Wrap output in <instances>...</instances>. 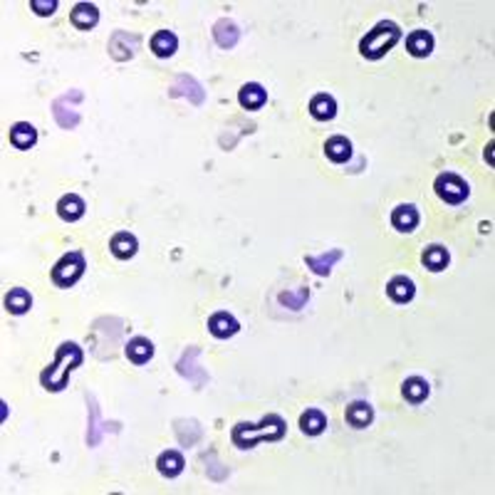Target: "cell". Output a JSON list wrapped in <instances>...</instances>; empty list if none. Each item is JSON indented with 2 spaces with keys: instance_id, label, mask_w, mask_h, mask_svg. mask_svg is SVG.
I'll list each match as a JSON object with an SVG mask.
<instances>
[{
  "instance_id": "cell-1",
  "label": "cell",
  "mask_w": 495,
  "mask_h": 495,
  "mask_svg": "<svg viewBox=\"0 0 495 495\" xmlns=\"http://www.w3.org/2000/svg\"><path fill=\"white\" fill-rule=\"evenodd\" d=\"M80 364H82V349L77 344H72V342H64L57 349V354H55V362L43 372L40 382H43V386L48 391H62L67 386L69 372L77 369Z\"/></svg>"
},
{
  "instance_id": "cell-2",
  "label": "cell",
  "mask_w": 495,
  "mask_h": 495,
  "mask_svg": "<svg viewBox=\"0 0 495 495\" xmlns=\"http://www.w3.org/2000/svg\"><path fill=\"white\" fill-rule=\"evenodd\" d=\"M285 436V421L277 414H267L260 424H238L233 428V443L238 448H253L260 441H280Z\"/></svg>"
},
{
  "instance_id": "cell-3",
  "label": "cell",
  "mask_w": 495,
  "mask_h": 495,
  "mask_svg": "<svg viewBox=\"0 0 495 495\" xmlns=\"http://www.w3.org/2000/svg\"><path fill=\"white\" fill-rule=\"evenodd\" d=\"M399 40H401L399 25L391 20H382L374 30H369L362 38V43H359V53H362V57H367V60H382L389 50L399 43Z\"/></svg>"
},
{
  "instance_id": "cell-4",
  "label": "cell",
  "mask_w": 495,
  "mask_h": 495,
  "mask_svg": "<svg viewBox=\"0 0 495 495\" xmlns=\"http://www.w3.org/2000/svg\"><path fill=\"white\" fill-rule=\"evenodd\" d=\"M82 275H85V256L77 251L62 256L57 265L53 267V282L57 288H72Z\"/></svg>"
},
{
  "instance_id": "cell-5",
  "label": "cell",
  "mask_w": 495,
  "mask_h": 495,
  "mask_svg": "<svg viewBox=\"0 0 495 495\" xmlns=\"http://www.w3.org/2000/svg\"><path fill=\"white\" fill-rule=\"evenodd\" d=\"M433 191L441 201H446L448 206H458V203H463L468 198L470 188L468 183L461 179L458 174H441L433 181Z\"/></svg>"
},
{
  "instance_id": "cell-6",
  "label": "cell",
  "mask_w": 495,
  "mask_h": 495,
  "mask_svg": "<svg viewBox=\"0 0 495 495\" xmlns=\"http://www.w3.org/2000/svg\"><path fill=\"white\" fill-rule=\"evenodd\" d=\"M238 330H240L238 320L228 312H216L214 317L208 320V332L214 337H218V340H228V337H233Z\"/></svg>"
},
{
  "instance_id": "cell-7",
  "label": "cell",
  "mask_w": 495,
  "mask_h": 495,
  "mask_svg": "<svg viewBox=\"0 0 495 495\" xmlns=\"http://www.w3.org/2000/svg\"><path fill=\"white\" fill-rule=\"evenodd\" d=\"M386 295L394 300L396 305H406V302H411V300H414L416 288H414V282H411L406 275H396V277H391V280H389Z\"/></svg>"
},
{
  "instance_id": "cell-8",
  "label": "cell",
  "mask_w": 495,
  "mask_h": 495,
  "mask_svg": "<svg viewBox=\"0 0 495 495\" xmlns=\"http://www.w3.org/2000/svg\"><path fill=\"white\" fill-rule=\"evenodd\" d=\"M57 214L67 223H75V221H80L85 216V201L80 196H75V193H67V196H62L57 201Z\"/></svg>"
},
{
  "instance_id": "cell-9",
  "label": "cell",
  "mask_w": 495,
  "mask_h": 495,
  "mask_svg": "<svg viewBox=\"0 0 495 495\" xmlns=\"http://www.w3.org/2000/svg\"><path fill=\"white\" fill-rule=\"evenodd\" d=\"M391 225H394L399 233H411V230L419 225V211H416L411 203L396 206L394 214H391Z\"/></svg>"
},
{
  "instance_id": "cell-10",
  "label": "cell",
  "mask_w": 495,
  "mask_h": 495,
  "mask_svg": "<svg viewBox=\"0 0 495 495\" xmlns=\"http://www.w3.org/2000/svg\"><path fill=\"white\" fill-rule=\"evenodd\" d=\"M406 50L414 57H428L433 50V35L428 30H414L406 38Z\"/></svg>"
},
{
  "instance_id": "cell-11",
  "label": "cell",
  "mask_w": 495,
  "mask_h": 495,
  "mask_svg": "<svg viewBox=\"0 0 495 495\" xmlns=\"http://www.w3.org/2000/svg\"><path fill=\"white\" fill-rule=\"evenodd\" d=\"M238 102L243 104V109H251V112H256V109H260L263 104L267 102V92L263 90L258 82H248V85H243V90H240Z\"/></svg>"
},
{
  "instance_id": "cell-12",
  "label": "cell",
  "mask_w": 495,
  "mask_h": 495,
  "mask_svg": "<svg viewBox=\"0 0 495 495\" xmlns=\"http://www.w3.org/2000/svg\"><path fill=\"white\" fill-rule=\"evenodd\" d=\"M69 18H72V25L77 30H92L99 22V11L92 3H80V6H75V11H72Z\"/></svg>"
},
{
  "instance_id": "cell-13",
  "label": "cell",
  "mask_w": 495,
  "mask_h": 495,
  "mask_svg": "<svg viewBox=\"0 0 495 495\" xmlns=\"http://www.w3.org/2000/svg\"><path fill=\"white\" fill-rule=\"evenodd\" d=\"M137 248H139L137 238H134L132 233H127V230L117 233L112 238V243H109V251H112V256L119 258V260H129V258H134Z\"/></svg>"
},
{
  "instance_id": "cell-14",
  "label": "cell",
  "mask_w": 495,
  "mask_h": 495,
  "mask_svg": "<svg viewBox=\"0 0 495 495\" xmlns=\"http://www.w3.org/2000/svg\"><path fill=\"white\" fill-rule=\"evenodd\" d=\"M35 141H38V132H35V127L27 122H18L15 127L11 129V144L15 146V149H32L35 146Z\"/></svg>"
},
{
  "instance_id": "cell-15",
  "label": "cell",
  "mask_w": 495,
  "mask_h": 495,
  "mask_svg": "<svg viewBox=\"0 0 495 495\" xmlns=\"http://www.w3.org/2000/svg\"><path fill=\"white\" fill-rule=\"evenodd\" d=\"M344 416L351 428H367L374 419V409L369 404H364V401H354V404H349Z\"/></svg>"
},
{
  "instance_id": "cell-16",
  "label": "cell",
  "mask_w": 495,
  "mask_h": 495,
  "mask_svg": "<svg viewBox=\"0 0 495 495\" xmlns=\"http://www.w3.org/2000/svg\"><path fill=\"white\" fill-rule=\"evenodd\" d=\"M309 114H312L317 122H330L337 114V102L330 95H317L309 102Z\"/></svg>"
},
{
  "instance_id": "cell-17",
  "label": "cell",
  "mask_w": 495,
  "mask_h": 495,
  "mask_svg": "<svg viewBox=\"0 0 495 495\" xmlns=\"http://www.w3.org/2000/svg\"><path fill=\"white\" fill-rule=\"evenodd\" d=\"M183 466H186V461H183V456L179 451H164L159 456V461H156V468L166 478H176L183 470Z\"/></svg>"
},
{
  "instance_id": "cell-18",
  "label": "cell",
  "mask_w": 495,
  "mask_h": 495,
  "mask_svg": "<svg viewBox=\"0 0 495 495\" xmlns=\"http://www.w3.org/2000/svg\"><path fill=\"white\" fill-rule=\"evenodd\" d=\"M127 357L134 364H146L154 357V344L149 340H144V337H134L127 344Z\"/></svg>"
},
{
  "instance_id": "cell-19",
  "label": "cell",
  "mask_w": 495,
  "mask_h": 495,
  "mask_svg": "<svg viewBox=\"0 0 495 495\" xmlns=\"http://www.w3.org/2000/svg\"><path fill=\"white\" fill-rule=\"evenodd\" d=\"M300 428H302V433H307V436H320L327 428L325 414H322L320 409H307L300 416Z\"/></svg>"
},
{
  "instance_id": "cell-20",
  "label": "cell",
  "mask_w": 495,
  "mask_h": 495,
  "mask_svg": "<svg viewBox=\"0 0 495 495\" xmlns=\"http://www.w3.org/2000/svg\"><path fill=\"white\" fill-rule=\"evenodd\" d=\"M176 48H179V40H176V35L171 30H159L151 38V53L156 57H171L176 53Z\"/></svg>"
},
{
  "instance_id": "cell-21",
  "label": "cell",
  "mask_w": 495,
  "mask_h": 495,
  "mask_svg": "<svg viewBox=\"0 0 495 495\" xmlns=\"http://www.w3.org/2000/svg\"><path fill=\"white\" fill-rule=\"evenodd\" d=\"M325 154H327V159L335 161V164H344V161H349V156H351L349 139H344V137H332V139H327Z\"/></svg>"
},
{
  "instance_id": "cell-22",
  "label": "cell",
  "mask_w": 495,
  "mask_h": 495,
  "mask_svg": "<svg viewBox=\"0 0 495 495\" xmlns=\"http://www.w3.org/2000/svg\"><path fill=\"white\" fill-rule=\"evenodd\" d=\"M404 399L406 401H411V404H421V401H426V396H428V384H426V379H421V377H409L404 382Z\"/></svg>"
},
{
  "instance_id": "cell-23",
  "label": "cell",
  "mask_w": 495,
  "mask_h": 495,
  "mask_svg": "<svg viewBox=\"0 0 495 495\" xmlns=\"http://www.w3.org/2000/svg\"><path fill=\"white\" fill-rule=\"evenodd\" d=\"M32 307V298L25 288H15L6 295V309L11 314H25Z\"/></svg>"
},
{
  "instance_id": "cell-24",
  "label": "cell",
  "mask_w": 495,
  "mask_h": 495,
  "mask_svg": "<svg viewBox=\"0 0 495 495\" xmlns=\"http://www.w3.org/2000/svg\"><path fill=\"white\" fill-rule=\"evenodd\" d=\"M421 260H424V265H426L431 272H441L448 267V251L446 248H441V245H431V248L424 251Z\"/></svg>"
},
{
  "instance_id": "cell-25",
  "label": "cell",
  "mask_w": 495,
  "mask_h": 495,
  "mask_svg": "<svg viewBox=\"0 0 495 495\" xmlns=\"http://www.w3.org/2000/svg\"><path fill=\"white\" fill-rule=\"evenodd\" d=\"M214 35H216V43L221 45V48H225V50H230L235 43H238V27H235V22H230V20H218L216 22V27H214Z\"/></svg>"
},
{
  "instance_id": "cell-26",
  "label": "cell",
  "mask_w": 495,
  "mask_h": 495,
  "mask_svg": "<svg viewBox=\"0 0 495 495\" xmlns=\"http://www.w3.org/2000/svg\"><path fill=\"white\" fill-rule=\"evenodd\" d=\"M340 258H342V251H332L330 256L325 253V256H320V258L309 256L307 258V267H312V272H317V275H330L332 265H335Z\"/></svg>"
},
{
  "instance_id": "cell-27",
  "label": "cell",
  "mask_w": 495,
  "mask_h": 495,
  "mask_svg": "<svg viewBox=\"0 0 495 495\" xmlns=\"http://www.w3.org/2000/svg\"><path fill=\"white\" fill-rule=\"evenodd\" d=\"M30 8L38 15H53L55 11H57V0H32Z\"/></svg>"
},
{
  "instance_id": "cell-28",
  "label": "cell",
  "mask_w": 495,
  "mask_h": 495,
  "mask_svg": "<svg viewBox=\"0 0 495 495\" xmlns=\"http://www.w3.org/2000/svg\"><path fill=\"white\" fill-rule=\"evenodd\" d=\"M305 298H307V290H302V293H300V298H293V295H282L280 302L282 305L293 302V309H300V307H302V302H305Z\"/></svg>"
}]
</instances>
